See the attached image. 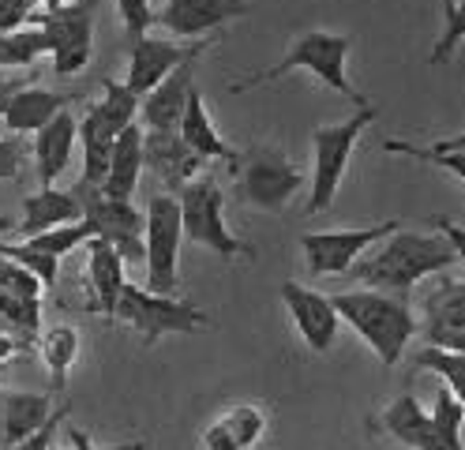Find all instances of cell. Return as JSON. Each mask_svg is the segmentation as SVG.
Returning a JSON list of instances; mask_svg holds the SVG:
<instances>
[{"mask_svg": "<svg viewBox=\"0 0 465 450\" xmlns=\"http://www.w3.org/2000/svg\"><path fill=\"white\" fill-rule=\"evenodd\" d=\"M458 263H461V229H450V222H440L435 233L394 229L387 240H380V245L368 248L349 266V278L368 289L405 296L417 282L443 275V270Z\"/></svg>", "mask_w": 465, "mask_h": 450, "instance_id": "cell-1", "label": "cell"}, {"mask_svg": "<svg viewBox=\"0 0 465 450\" xmlns=\"http://www.w3.org/2000/svg\"><path fill=\"white\" fill-rule=\"evenodd\" d=\"M331 305L338 319L353 326L387 368H394L405 356V349H410V342L417 338V315L401 296L380 289H349V293H334Z\"/></svg>", "mask_w": 465, "mask_h": 450, "instance_id": "cell-2", "label": "cell"}, {"mask_svg": "<svg viewBox=\"0 0 465 450\" xmlns=\"http://www.w3.org/2000/svg\"><path fill=\"white\" fill-rule=\"evenodd\" d=\"M349 45H353V38L349 35H331V30H304L301 38H293L285 45V56L278 60V65L263 68V72H255L248 79H237L229 90L232 95H244V90H255V86H263V83H274L289 72H312L323 86L338 90L341 98H349L357 109L368 105V98L361 95V90L349 83L345 75V56H349Z\"/></svg>", "mask_w": 465, "mask_h": 450, "instance_id": "cell-3", "label": "cell"}, {"mask_svg": "<svg viewBox=\"0 0 465 450\" xmlns=\"http://www.w3.org/2000/svg\"><path fill=\"white\" fill-rule=\"evenodd\" d=\"M173 199H177V210H181V236H188L192 245L211 248L222 259L252 255V248L241 236H232L225 225V195L211 173H199L195 180H188Z\"/></svg>", "mask_w": 465, "mask_h": 450, "instance_id": "cell-4", "label": "cell"}, {"mask_svg": "<svg viewBox=\"0 0 465 450\" xmlns=\"http://www.w3.org/2000/svg\"><path fill=\"white\" fill-rule=\"evenodd\" d=\"M143 263L147 293L181 296V210L173 195H151L143 210Z\"/></svg>", "mask_w": 465, "mask_h": 450, "instance_id": "cell-5", "label": "cell"}, {"mask_svg": "<svg viewBox=\"0 0 465 450\" xmlns=\"http://www.w3.org/2000/svg\"><path fill=\"white\" fill-rule=\"evenodd\" d=\"M113 319L128 323L143 338V345H158L165 335H195V330L211 326V315L195 305H184L181 296H154L132 282H124Z\"/></svg>", "mask_w": 465, "mask_h": 450, "instance_id": "cell-6", "label": "cell"}, {"mask_svg": "<svg viewBox=\"0 0 465 450\" xmlns=\"http://www.w3.org/2000/svg\"><path fill=\"white\" fill-rule=\"evenodd\" d=\"M380 116L375 105H364L357 109L349 120L341 125H323L312 132V146H315V165H312V199H308V215H319L327 210L341 188V176H345V165H349V155L353 146L361 143V135L368 132V125Z\"/></svg>", "mask_w": 465, "mask_h": 450, "instance_id": "cell-7", "label": "cell"}, {"mask_svg": "<svg viewBox=\"0 0 465 450\" xmlns=\"http://www.w3.org/2000/svg\"><path fill=\"white\" fill-rule=\"evenodd\" d=\"M232 176H237V199L271 215H278L304 185V173L282 146H248Z\"/></svg>", "mask_w": 465, "mask_h": 450, "instance_id": "cell-8", "label": "cell"}, {"mask_svg": "<svg viewBox=\"0 0 465 450\" xmlns=\"http://www.w3.org/2000/svg\"><path fill=\"white\" fill-rule=\"evenodd\" d=\"M94 12L98 0H75L72 8H56V12H35L31 23L45 30L49 38V56H53V72L56 75H75L91 65L94 56Z\"/></svg>", "mask_w": 465, "mask_h": 450, "instance_id": "cell-9", "label": "cell"}, {"mask_svg": "<svg viewBox=\"0 0 465 450\" xmlns=\"http://www.w3.org/2000/svg\"><path fill=\"white\" fill-rule=\"evenodd\" d=\"M83 206V225L91 229V240L109 245L121 263H143V210L132 199H105L98 192H72Z\"/></svg>", "mask_w": 465, "mask_h": 450, "instance_id": "cell-10", "label": "cell"}, {"mask_svg": "<svg viewBox=\"0 0 465 450\" xmlns=\"http://www.w3.org/2000/svg\"><path fill=\"white\" fill-rule=\"evenodd\" d=\"M401 222H375V225H361V229H327V233H304L301 236V252L304 263L315 278L323 275H349L368 248H375L380 240H387Z\"/></svg>", "mask_w": 465, "mask_h": 450, "instance_id": "cell-11", "label": "cell"}, {"mask_svg": "<svg viewBox=\"0 0 465 450\" xmlns=\"http://www.w3.org/2000/svg\"><path fill=\"white\" fill-rule=\"evenodd\" d=\"M42 282L0 255V330L31 349L42 335Z\"/></svg>", "mask_w": 465, "mask_h": 450, "instance_id": "cell-12", "label": "cell"}, {"mask_svg": "<svg viewBox=\"0 0 465 450\" xmlns=\"http://www.w3.org/2000/svg\"><path fill=\"white\" fill-rule=\"evenodd\" d=\"M211 42H192V45H177L165 38H139L135 45H128V79L124 86L132 90L135 98H147L151 90L169 75L177 72L181 65H192V60L207 49Z\"/></svg>", "mask_w": 465, "mask_h": 450, "instance_id": "cell-13", "label": "cell"}, {"mask_svg": "<svg viewBox=\"0 0 465 450\" xmlns=\"http://www.w3.org/2000/svg\"><path fill=\"white\" fill-rule=\"evenodd\" d=\"M248 8H252L248 0H162V8L154 12V26L177 38L203 42L229 19L248 15Z\"/></svg>", "mask_w": 465, "mask_h": 450, "instance_id": "cell-14", "label": "cell"}, {"mask_svg": "<svg viewBox=\"0 0 465 450\" xmlns=\"http://www.w3.org/2000/svg\"><path fill=\"white\" fill-rule=\"evenodd\" d=\"M424 345L465 353V289L458 278H440L424 296V319L417 323Z\"/></svg>", "mask_w": 465, "mask_h": 450, "instance_id": "cell-15", "label": "cell"}, {"mask_svg": "<svg viewBox=\"0 0 465 450\" xmlns=\"http://www.w3.org/2000/svg\"><path fill=\"white\" fill-rule=\"evenodd\" d=\"M278 293L285 300L289 315H293V326H297V335L304 338V345L312 353H331V345L338 338V326H341V319H338V312L331 305V296L315 293V289H308L301 282H289V278L282 282Z\"/></svg>", "mask_w": 465, "mask_h": 450, "instance_id": "cell-16", "label": "cell"}, {"mask_svg": "<svg viewBox=\"0 0 465 450\" xmlns=\"http://www.w3.org/2000/svg\"><path fill=\"white\" fill-rule=\"evenodd\" d=\"M203 165L207 162L177 132H143V169H151L162 180L165 195H177L188 180L203 173Z\"/></svg>", "mask_w": 465, "mask_h": 450, "instance_id": "cell-17", "label": "cell"}, {"mask_svg": "<svg viewBox=\"0 0 465 450\" xmlns=\"http://www.w3.org/2000/svg\"><path fill=\"white\" fill-rule=\"evenodd\" d=\"M124 263L102 240H86V308L113 319L124 289Z\"/></svg>", "mask_w": 465, "mask_h": 450, "instance_id": "cell-18", "label": "cell"}, {"mask_svg": "<svg viewBox=\"0 0 465 450\" xmlns=\"http://www.w3.org/2000/svg\"><path fill=\"white\" fill-rule=\"evenodd\" d=\"M192 65H181L177 72H169L147 98H139V116H143V132H177L188 90L195 86Z\"/></svg>", "mask_w": 465, "mask_h": 450, "instance_id": "cell-19", "label": "cell"}, {"mask_svg": "<svg viewBox=\"0 0 465 450\" xmlns=\"http://www.w3.org/2000/svg\"><path fill=\"white\" fill-rule=\"evenodd\" d=\"M267 432V416L252 402L229 405L203 428V450H252Z\"/></svg>", "mask_w": 465, "mask_h": 450, "instance_id": "cell-20", "label": "cell"}, {"mask_svg": "<svg viewBox=\"0 0 465 450\" xmlns=\"http://www.w3.org/2000/svg\"><path fill=\"white\" fill-rule=\"evenodd\" d=\"M177 135L195 150L203 162H229V169H237V162H241V150H232L222 139V132L214 128V120H211L207 105H203V95L195 86L188 90V102H184V116L177 125Z\"/></svg>", "mask_w": 465, "mask_h": 450, "instance_id": "cell-21", "label": "cell"}, {"mask_svg": "<svg viewBox=\"0 0 465 450\" xmlns=\"http://www.w3.org/2000/svg\"><path fill=\"white\" fill-rule=\"evenodd\" d=\"M75 139H79V125L68 109L56 113L42 132H35V173L42 180V188H53V180L72 165Z\"/></svg>", "mask_w": 465, "mask_h": 450, "instance_id": "cell-22", "label": "cell"}, {"mask_svg": "<svg viewBox=\"0 0 465 450\" xmlns=\"http://www.w3.org/2000/svg\"><path fill=\"white\" fill-rule=\"evenodd\" d=\"M75 102V95H56V90H45V86H23L19 95H12V102L5 105L0 120L5 128L15 132V135H31V132H42L56 113H64L68 105Z\"/></svg>", "mask_w": 465, "mask_h": 450, "instance_id": "cell-23", "label": "cell"}, {"mask_svg": "<svg viewBox=\"0 0 465 450\" xmlns=\"http://www.w3.org/2000/svg\"><path fill=\"white\" fill-rule=\"evenodd\" d=\"M143 176V128L128 125L124 132H116L113 155H109V173L102 180L105 199H132Z\"/></svg>", "mask_w": 465, "mask_h": 450, "instance_id": "cell-24", "label": "cell"}, {"mask_svg": "<svg viewBox=\"0 0 465 450\" xmlns=\"http://www.w3.org/2000/svg\"><path fill=\"white\" fill-rule=\"evenodd\" d=\"M83 222V206L72 192H56V188H38L23 199V222H15V229L26 236L56 229V225H75Z\"/></svg>", "mask_w": 465, "mask_h": 450, "instance_id": "cell-25", "label": "cell"}, {"mask_svg": "<svg viewBox=\"0 0 465 450\" xmlns=\"http://www.w3.org/2000/svg\"><path fill=\"white\" fill-rule=\"evenodd\" d=\"M380 428L410 450H443L440 435H435V428H431V416L420 409V402L413 395L394 398L380 416Z\"/></svg>", "mask_w": 465, "mask_h": 450, "instance_id": "cell-26", "label": "cell"}, {"mask_svg": "<svg viewBox=\"0 0 465 450\" xmlns=\"http://www.w3.org/2000/svg\"><path fill=\"white\" fill-rule=\"evenodd\" d=\"M38 345H42L45 368H49V375H53V386L64 390L68 372H72L75 356H79V330L68 326V323H56V326L45 330V335H38Z\"/></svg>", "mask_w": 465, "mask_h": 450, "instance_id": "cell-27", "label": "cell"}, {"mask_svg": "<svg viewBox=\"0 0 465 450\" xmlns=\"http://www.w3.org/2000/svg\"><path fill=\"white\" fill-rule=\"evenodd\" d=\"M42 56H49V38L42 26H19L0 35V72L8 68H35Z\"/></svg>", "mask_w": 465, "mask_h": 450, "instance_id": "cell-28", "label": "cell"}, {"mask_svg": "<svg viewBox=\"0 0 465 450\" xmlns=\"http://www.w3.org/2000/svg\"><path fill=\"white\" fill-rule=\"evenodd\" d=\"M461 146L465 139L461 135H450V139H440L431 146H417V143H401V139H387L383 150L387 155H405L413 162H428V165H440V169H450L458 180L465 176V162H461Z\"/></svg>", "mask_w": 465, "mask_h": 450, "instance_id": "cell-29", "label": "cell"}, {"mask_svg": "<svg viewBox=\"0 0 465 450\" xmlns=\"http://www.w3.org/2000/svg\"><path fill=\"white\" fill-rule=\"evenodd\" d=\"M91 113L102 120V125L109 132H124L128 125H135V113H139V98L132 95V90L124 83L116 79H105L102 83V102L91 105Z\"/></svg>", "mask_w": 465, "mask_h": 450, "instance_id": "cell-30", "label": "cell"}, {"mask_svg": "<svg viewBox=\"0 0 465 450\" xmlns=\"http://www.w3.org/2000/svg\"><path fill=\"white\" fill-rule=\"evenodd\" d=\"M431 428L440 435V446L443 450H465L461 443V425H465V405L458 395H450L447 386H440V395H435V405H431Z\"/></svg>", "mask_w": 465, "mask_h": 450, "instance_id": "cell-31", "label": "cell"}, {"mask_svg": "<svg viewBox=\"0 0 465 450\" xmlns=\"http://www.w3.org/2000/svg\"><path fill=\"white\" fill-rule=\"evenodd\" d=\"M413 368L417 372H435L450 395L461 398V386H465V353H454V349H440V345H424L413 353Z\"/></svg>", "mask_w": 465, "mask_h": 450, "instance_id": "cell-32", "label": "cell"}, {"mask_svg": "<svg viewBox=\"0 0 465 450\" xmlns=\"http://www.w3.org/2000/svg\"><path fill=\"white\" fill-rule=\"evenodd\" d=\"M86 240H91V229H86L83 222H75V225H56V229L35 233V236H26L23 245H31V248H35V252H42V255L64 259L68 252H75L79 245H86Z\"/></svg>", "mask_w": 465, "mask_h": 450, "instance_id": "cell-33", "label": "cell"}, {"mask_svg": "<svg viewBox=\"0 0 465 450\" xmlns=\"http://www.w3.org/2000/svg\"><path fill=\"white\" fill-rule=\"evenodd\" d=\"M461 26H465L461 0H443V35L431 49V65H447L450 60V53L461 45Z\"/></svg>", "mask_w": 465, "mask_h": 450, "instance_id": "cell-34", "label": "cell"}, {"mask_svg": "<svg viewBox=\"0 0 465 450\" xmlns=\"http://www.w3.org/2000/svg\"><path fill=\"white\" fill-rule=\"evenodd\" d=\"M116 15H121V26H124L128 45H135L139 38H147L151 26H154L151 0H116Z\"/></svg>", "mask_w": 465, "mask_h": 450, "instance_id": "cell-35", "label": "cell"}, {"mask_svg": "<svg viewBox=\"0 0 465 450\" xmlns=\"http://www.w3.org/2000/svg\"><path fill=\"white\" fill-rule=\"evenodd\" d=\"M38 12L35 0H0V35L19 26H31V15Z\"/></svg>", "mask_w": 465, "mask_h": 450, "instance_id": "cell-36", "label": "cell"}, {"mask_svg": "<svg viewBox=\"0 0 465 450\" xmlns=\"http://www.w3.org/2000/svg\"><path fill=\"white\" fill-rule=\"evenodd\" d=\"M26 162L23 139H0V180H15Z\"/></svg>", "mask_w": 465, "mask_h": 450, "instance_id": "cell-37", "label": "cell"}, {"mask_svg": "<svg viewBox=\"0 0 465 450\" xmlns=\"http://www.w3.org/2000/svg\"><path fill=\"white\" fill-rule=\"evenodd\" d=\"M64 416H68V409H53V416L45 420V425H42L35 435H26L23 443H15V446H8V450H49V446H53V432L61 428Z\"/></svg>", "mask_w": 465, "mask_h": 450, "instance_id": "cell-38", "label": "cell"}, {"mask_svg": "<svg viewBox=\"0 0 465 450\" xmlns=\"http://www.w3.org/2000/svg\"><path fill=\"white\" fill-rule=\"evenodd\" d=\"M35 75H8V72H0V113H5V105L12 102V95H19L23 86H31Z\"/></svg>", "mask_w": 465, "mask_h": 450, "instance_id": "cell-39", "label": "cell"}, {"mask_svg": "<svg viewBox=\"0 0 465 450\" xmlns=\"http://www.w3.org/2000/svg\"><path fill=\"white\" fill-rule=\"evenodd\" d=\"M68 439H72V450H94L91 435L79 432V428H68ZM124 450H143V446H124Z\"/></svg>", "mask_w": 465, "mask_h": 450, "instance_id": "cell-40", "label": "cell"}, {"mask_svg": "<svg viewBox=\"0 0 465 450\" xmlns=\"http://www.w3.org/2000/svg\"><path fill=\"white\" fill-rule=\"evenodd\" d=\"M19 349H23V345H19L15 338H8V335H5V330H0V368H5V365H8V360H12L15 353H19Z\"/></svg>", "mask_w": 465, "mask_h": 450, "instance_id": "cell-41", "label": "cell"}, {"mask_svg": "<svg viewBox=\"0 0 465 450\" xmlns=\"http://www.w3.org/2000/svg\"><path fill=\"white\" fill-rule=\"evenodd\" d=\"M35 5H42V12H56V8H72L75 0H35Z\"/></svg>", "mask_w": 465, "mask_h": 450, "instance_id": "cell-42", "label": "cell"}, {"mask_svg": "<svg viewBox=\"0 0 465 450\" xmlns=\"http://www.w3.org/2000/svg\"><path fill=\"white\" fill-rule=\"evenodd\" d=\"M8 229H15V222L8 215H0V233H8Z\"/></svg>", "mask_w": 465, "mask_h": 450, "instance_id": "cell-43", "label": "cell"}, {"mask_svg": "<svg viewBox=\"0 0 465 450\" xmlns=\"http://www.w3.org/2000/svg\"><path fill=\"white\" fill-rule=\"evenodd\" d=\"M49 450H68V446H49Z\"/></svg>", "mask_w": 465, "mask_h": 450, "instance_id": "cell-44", "label": "cell"}]
</instances>
